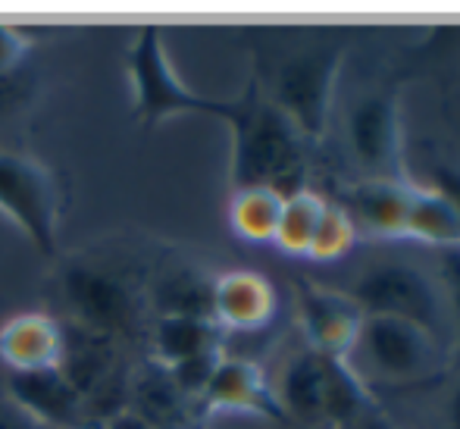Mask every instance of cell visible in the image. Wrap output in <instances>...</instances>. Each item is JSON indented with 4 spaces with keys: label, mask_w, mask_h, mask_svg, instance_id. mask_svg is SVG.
I'll list each match as a JSON object with an SVG mask.
<instances>
[{
    "label": "cell",
    "mask_w": 460,
    "mask_h": 429,
    "mask_svg": "<svg viewBox=\"0 0 460 429\" xmlns=\"http://www.w3.org/2000/svg\"><path fill=\"white\" fill-rule=\"evenodd\" d=\"M448 426H451V429H460V386L455 389V395H451V407H448Z\"/></svg>",
    "instance_id": "30"
},
{
    "label": "cell",
    "mask_w": 460,
    "mask_h": 429,
    "mask_svg": "<svg viewBox=\"0 0 460 429\" xmlns=\"http://www.w3.org/2000/svg\"><path fill=\"white\" fill-rule=\"evenodd\" d=\"M345 60L341 48H316L291 57L279 67L270 101L288 116L301 139H320L326 132L329 110H332L335 82Z\"/></svg>",
    "instance_id": "6"
},
{
    "label": "cell",
    "mask_w": 460,
    "mask_h": 429,
    "mask_svg": "<svg viewBox=\"0 0 460 429\" xmlns=\"http://www.w3.org/2000/svg\"><path fill=\"white\" fill-rule=\"evenodd\" d=\"M323 424H354L367 414V392L348 357L323 354Z\"/></svg>",
    "instance_id": "19"
},
{
    "label": "cell",
    "mask_w": 460,
    "mask_h": 429,
    "mask_svg": "<svg viewBox=\"0 0 460 429\" xmlns=\"http://www.w3.org/2000/svg\"><path fill=\"white\" fill-rule=\"evenodd\" d=\"M354 245V223L345 210L339 207L326 204L320 219V229L314 236V245H310V257H320V260H332L341 257L348 248Z\"/></svg>",
    "instance_id": "23"
},
{
    "label": "cell",
    "mask_w": 460,
    "mask_h": 429,
    "mask_svg": "<svg viewBox=\"0 0 460 429\" xmlns=\"http://www.w3.org/2000/svg\"><path fill=\"white\" fill-rule=\"evenodd\" d=\"M323 354L320 351H304L285 367L279 382V405L285 417H295L301 424H323Z\"/></svg>",
    "instance_id": "17"
},
{
    "label": "cell",
    "mask_w": 460,
    "mask_h": 429,
    "mask_svg": "<svg viewBox=\"0 0 460 429\" xmlns=\"http://www.w3.org/2000/svg\"><path fill=\"white\" fill-rule=\"evenodd\" d=\"M60 295L75 326L116 342L141 329V298L122 276L69 260L60 270Z\"/></svg>",
    "instance_id": "5"
},
{
    "label": "cell",
    "mask_w": 460,
    "mask_h": 429,
    "mask_svg": "<svg viewBox=\"0 0 460 429\" xmlns=\"http://www.w3.org/2000/svg\"><path fill=\"white\" fill-rule=\"evenodd\" d=\"M6 398L41 429H82L85 398L60 370H31L6 376Z\"/></svg>",
    "instance_id": "9"
},
{
    "label": "cell",
    "mask_w": 460,
    "mask_h": 429,
    "mask_svg": "<svg viewBox=\"0 0 460 429\" xmlns=\"http://www.w3.org/2000/svg\"><path fill=\"white\" fill-rule=\"evenodd\" d=\"M282 201L285 198L273 188H238L229 207V223L235 236H242L244 242H273Z\"/></svg>",
    "instance_id": "20"
},
{
    "label": "cell",
    "mask_w": 460,
    "mask_h": 429,
    "mask_svg": "<svg viewBox=\"0 0 460 429\" xmlns=\"http://www.w3.org/2000/svg\"><path fill=\"white\" fill-rule=\"evenodd\" d=\"M66 335L50 314H16L0 323V363L10 373H31V370H60Z\"/></svg>",
    "instance_id": "10"
},
{
    "label": "cell",
    "mask_w": 460,
    "mask_h": 429,
    "mask_svg": "<svg viewBox=\"0 0 460 429\" xmlns=\"http://www.w3.org/2000/svg\"><path fill=\"white\" fill-rule=\"evenodd\" d=\"M351 351H358L369 373L388 382L423 380L442 363L438 335L392 317H364Z\"/></svg>",
    "instance_id": "7"
},
{
    "label": "cell",
    "mask_w": 460,
    "mask_h": 429,
    "mask_svg": "<svg viewBox=\"0 0 460 429\" xmlns=\"http://www.w3.org/2000/svg\"><path fill=\"white\" fill-rule=\"evenodd\" d=\"M348 139L358 164L369 179L398 182L401 175V122L398 101L388 91H376L354 103L348 116Z\"/></svg>",
    "instance_id": "8"
},
{
    "label": "cell",
    "mask_w": 460,
    "mask_h": 429,
    "mask_svg": "<svg viewBox=\"0 0 460 429\" xmlns=\"http://www.w3.org/2000/svg\"><path fill=\"white\" fill-rule=\"evenodd\" d=\"M323 210H326V201H323L320 194L307 192V188L291 194V198H285L273 242L285 255L310 257V245H314V236H316V229H320Z\"/></svg>",
    "instance_id": "22"
},
{
    "label": "cell",
    "mask_w": 460,
    "mask_h": 429,
    "mask_svg": "<svg viewBox=\"0 0 460 429\" xmlns=\"http://www.w3.org/2000/svg\"><path fill=\"white\" fill-rule=\"evenodd\" d=\"M429 179H432V192H438L460 217V166L455 164H436L429 170Z\"/></svg>",
    "instance_id": "26"
},
{
    "label": "cell",
    "mask_w": 460,
    "mask_h": 429,
    "mask_svg": "<svg viewBox=\"0 0 460 429\" xmlns=\"http://www.w3.org/2000/svg\"><path fill=\"white\" fill-rule=\"evenodd\" d=\"M223 357H226L223 351L213 348V351L194 354V357H188V361L176 363V367H166V370H170V376H172V382L179 386V392L198 405L200 395H204L207 386H210L213 373H217V367H219V361H223Z\"/></svg>",
    "instance_id": "24"
},
{
    "label": "cell",
    "mask_w": 460,
    "mask_h": 429,
    "mask_svg": "<svg viewBox=\"0 0 460 429\" xmlns=\"http://www.w3.org/2000/svg\"><path fill=\"white\" fill-rule=\"evenodd\" d=\"M0 213L54 260L60 248V192L41 160L31 154L0 151Z\"/></svg>",
    "instance_id": "4"
},
{
    "label": "cell",
    "mask_w": 460,
    "mask_h": 429,
    "mask_svg": "<svg viewBox=\"0 0 460 429\" xmlns=\"http://www.w3.org/2000/svg\"><path fill=\"white\" fill-rule=\"evenodd\" d=\"M0 429H41V426L25 417L10 398H0Z\"/></svg>",
    "instance_id": "28"
},
{
    "label": "cell",
    "mask_w": 460,
    "mask_h": 429,
    "mask_svg": "<svg viewBox=\"0 0 460 429\" xmlns=\"http://www.w3.org/2000/svg\"><path fill=\"white\" fill-rule=\"evenodd\" d=\"M364 317H392L438 335L445 320L436 279L407 260H376L360 270L348 291Z\"/></svg>",
    "instance_id": "3"
},
{
    "label": "cell",
    "mask_w": 460,
    "mask_h": 429,
    "mask_svg": "<svg viewBox=\"0 0 460 429\" xmlns=\"http://www.w3.org/2000/svg\"><path fill=\"white\" fill-rule=\"evenodd\" d=\"M404 236L423 238L438 248H460V217L438 192H413Z\"/></svg>",
    "instance_id": "21"
},
{
    "label": "cell",
    "mask_w": 460,
    "mask_h": 429,
    "mask_svg": "<svg viewBox=\"0 0 460 429\" xmlns=\"http://www.w3.org/2000/svg\"><path fill=\"white\" fill-rule=\"evenodd\" d=\"M151 304L157 317H194L213 320V279L191 266L170 270L154 282Z\"/></svg>",
    "instance_id": "15"
},
{
    "label": "cell",
    "mask_w": 460,
    "mask_h": 429,
    "mask_svg": "<svg viewBox=\"0 0 460 429\" xmlns=\"http://www.w3.org/2000/svg\"><path fill=\"white\" fill-rule=\"evenodd\" d=\"M232 188H273L282 198L304 192L301 132L270 101L257 79L242 97H232Z\"/></svg>",
    "instance_id": "1"
},
{
    "label": "cell",
    "mask_w": 460,
    "mask_h": 429,
    "mask_svg": "<svg viewBox=\"0 0 460 429\" xmlns=\"http://www.w3.org/2000/svg\"><path fill=\"white\" fill-rule=\"evenodd\" d=\"M31 41L13 25L0 22V76H10L22 67V60L29 57Z\"/></svg>",
    "instance_id": "25"
},
{
    "label": "cell",
    "mask_w": 460,
    "mask_h": 429,
    "mask_svg": "<svg viewBox=\"0 0 460 429\" xmlns=\"http://www.w3.org/2000/svg\"><path fill=\"white\" fill-rule=\"evenodd\" d=\"M223 329L213 320H194V317H157L151 326V351L154 361L164 367H176L194 354L219 348Z\"/></svg>",
    "instance_id": "18"
},
{
    "label": "cell",
    "mask_w": 460,
    "mask_h": 429,
    "mask_svg": "<svg viewBox=\"0 0 460 429\" xmlns=\"http://www.w3.org/2000/svg\"><path fill=\"white\" fill-rule=\"evenodd\" d=\"M442 279L448 289V301L460 323V248H442Z\"/></svg>",
    "instance_id": "27"
},
{
    "label": "cell",
    "mask_w": 460,
    "mask_h": 429,
    "mask_svg": "<svg viewBox=\"0 0 460 429\" xmlns=\"http://www.w3.org/2000/svg\"><path fill=\"white\" fill-rule=\"evenodd\" d=\"M126 411H132L151 429H191L200 424L194 420V401L179 392L170 370L157 361L128 370Z\"/></svg>",
    "instance_id": "11"
},
{
    "label": "cell",
    "mask_w": 460,
    "mask_h": 429,
    "mask_svg": "<svg viewBox=\"0 0 460 429\" xmlns=\"http://www.w3.org/2000/svg\"><path fill=\"white\" fill-rule=\"evenodd\" d=\"M103 429H151L145 420H138L132 411H116L113 417L103 420Z\"/></svg>",
    "instance_id": "29"
},
{
    "label": "cell",
    "mask_w": 460,
    "mask_h": 429,
    "mask_svg": "<svg viewBox=\"0 0 460 429\" xmlns=\"http://www.w3.org/2000/svg\"><path fill=\"white\" fill-rule=\"evenodd\" d=\"M191 429H204V420H200V424H194Z\"/></svg>",
    "instance_id": "32"
},
{
    "label": "cell",
    "mask_w": 460,
    "mask_h": 429,
    "mask_svg": "<svg viewBox=\"0 0 460 429\" xmlns=\"http://www.w3.org/2000/svg\"><path fill=\"white\" fill-rule=\"evenodd\" d=\"M301 320L314 351L332 357H348L364 323V310L341 291H329L320 285H301Z\"/></svg>",
    "instance_id": "12"
},
{
    "label": "cell",
    "mask_w": 460,
    "mask_h": 429,
    "mask_svg": "<svg viewBox=\"0 0 460 429\" xmlns=\"http://www.w3.org/2000/svg\"><path fill=\"white\" fill-rule=\"evenodd\" d=\"M276 314V291L261 273L232 270L213 279V323L219 329L254 333Z\"/></svg>",
    "instance_id": "14"
},
{
    "label": "cell",
    "mask_w": 460,
    "mask_h": 429,
    "mask_svg": "<svg viewBox=\"0 0 460 429\" xmlns=\"http://www.w3.org/2000/svg\"><path fill=\"white\" fill-rule=\"evenodd\" d=\"M126 69L135 91V120L145 129H157L164 120L179 113H207L223 122L229 120L232 97L223 101V97L198 94L179 79V73L170 63V54H166L160 25L138 29L126 54Z\"/></svg>",
    "instance_id": "2"
},
{
    "label": "cell",
    "mask_w": 460,
    "mask_h": 429,
    "mask_svg": "<svg viewBox=\"0 0 460 429\" xmlns=\"http://www.w3.org/2000/svg\"><path fill=\"white\" fill-rule=\"evenodd\" d=\"M0 94H4V91H0ZM6 94H16V85H10V91H6ZM13 103H16V101H13V97H6V101H4V110H10Z\"/></svg>",
    "instance_id": "31"
},
{
    "label": "cell",
    "mask_w": 460,
    "mask_h": 429,
    "mask_svg": "<svg viewBox=\"0 0 460 429\" xmlns=\"http://www.w3.org/2000/svg\"><path fill=\"white\" fill-rule=\"evenodd\" d=\"M411 198L413 188H407L401 179H367L358 188H351V210L382 236H404Z\"/></svg>",
    "instance_id": "16"
},
{
    "label": "cell",
    "mask_w": 460,
    "mask_h": 429,
    "mask_svg": "<svg viewBox=\"0 0 460 429\" xmlns=\"http://www.w3.org/2000/svg\"><path fill=\"white\" fill-rule=\"evenodd\" d=\"M200 414H219V411H248L263 414L273 420H288L279 405L276 392L267 386L261 367L238 357H223L213 373L207 392L198 401Z\"/></svg>",
    "instance_id": "13"
}]
</instances>
